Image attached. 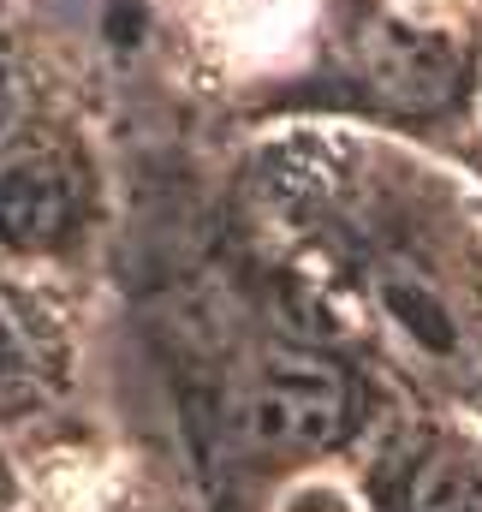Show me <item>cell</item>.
I'll use <instances>...</instances> for the list:
<instances>
[{"instance_id":"7","label":"cell","mask_w":482,"mask_h":512,"mask_svg":"<svg viewBox=\"0 0 482 512\" xmlns=\"http://www.w3.org/2000/svg\"><path fill=\"white\" fill-rule=\"evenodd\" d=\"M6 501H12V477H6V465H0V512H6Z\"/></svg>"},{"instance_id":"1","label":"cell","mask_w":482,"mask_h":512,"mask_svg":"<svg viewBox=\"0 0 482 512\" xmlns=\"http://www.w3.org/2000/svg\"><path fill=\"white\" fill-rule=\"evenodd\" d=\"M358 417V387L346 364L310 346H274L256 358L244 387V435L256 453L274 459H310L346 441Z\"/></svg>"},{"instance_id":"5","label":"cell","mask_w":482,"mask_h":512,"mask_svg":"<svg viewBox=\"0 0 482 512\" xmlns=\"http://www.w3.org/2000/svg\"><path fill=\"white\" fill-rule=\"evenodd\" d=\"M42 387V346L24 316L0 298V405H24Z\"/></svg>"},{"instance_id":"6","label":"cell","mask_w":482,"mask_h":512,"mask_svg":"<svg viewBox=\"0 0 482 512\" xmlns=\"http://www.w3.org/2000/svg\"><path fill=\"white\" fill-rule=\"evenodd\" d=\"M18 108H24V96H18V78L0 66V143L12 137V126H18Z\"/></svg>"},{"instance_id":"4","label":"cell","mask_w":482,"mask_h":512,"mask_svg":"<svg viewBox=\"0 0 482 512\" xmlns=\"http://www.w3.org/2000/svg\"><path fill=\"white\" fill-rule=\"evenodd\" d=\"M447 54L429 42V36H411V30H387V36H375V84L387 78V90L393 96H411V102H423V96H441L447 90Z\"/></svg>"},{"instance_id":"3","label":"cell","mask_w":482,"mask_h":512,"mask_svg":"<svg viewBox=\"0 0 482 512\" xmlns=\"http://www.w3.org/2000/svg\"><path fill=\"white\" fill-rule=\"evenodd\" d=\"M375 298H381L387 322L405 334V346H411L417 358H429V364H441V370H459V358L471 352V334H465L459 304L435 286L429 268L399 262V256L375 262Z\"/></svg>"},{"instance_id":"2","label":"cell","mask_w":482,"mask_h":512,"mask_svg":"<svg viewBox=\"0 0 482 512\" xmlns=\"http://www.w3.org/2000/svg\"><path fill=\"white\" fill-rule=\"evenodd\" d=\"M84 233V179L54 149H18L0 161V245L6 251H66Z\"/></svg>"}]
</instances>
